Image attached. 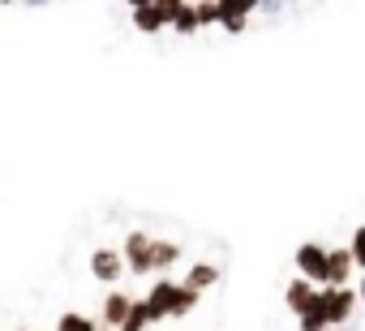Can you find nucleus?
Returning a JSON list of instances; mask_svg holds the SVG:
<instances>
[{"label": "nucleus", "mask_w": 365, "mask_h": 331, "mask_svg": "<svg viewBox=\"0 0 365 331\" xmlns=\"http://www.w3.org/2000/svg\"><path fill=\"white\" fill-rule=\"evenodd\" d=\"M297 327H301V331H327V314L314 305L309 314H301V318H297Z\"/></svg>", "instance_id": "16"}, {"label": "nucleus", "mask_w": 365, "mask_h": 331, "mask_svg": "<svg viewBox=\"0 0 365 331\" xmlns=\"http://www.w3.org/2000/svg\"><path fill=\"white\" fill-rule=\"evenodd\" d=\"M198 297H202V292H194V288H185V284L159 275L142 301H146L150 322H163V318H185V314H194V310H198Z\"/></svg>", "instance_id": "1"}, {"label": "nucleus", "mask_w": 365, "mask_h": 331, "mask_svg": "<svg viewBox=\"0 0 365 331\" xmlns=\"http://www.w3.org/2000/svg\"><path fill=\"white\" fill-rule=\"evenodd\" d=\"M129 310H133V297L129 292H108L103 297V327H116L120 331V322L129 318Z\"/></svg>", "instance_id": "9"}, {"label": "nucleus", "mask_w": 365, "mask_h": 331, "mask_svg": "<svg viewBox=\"0 0 365 331\" xmlns=\"http://www.w3.org/2000/svg\"><path fill=\"white\" fill-rule=\"evenodd\" d=\"M327 331H344V327H327Z\"/></svg>", "instance_id": "20"}, {"label": "nucleus", "mask_w": 365, "mask_h": 331, "mask_svg": "<svg viewBox=\"0 0 365 331\" xmlns=\"http://www.w3.org/2000/svg\"><path fill=\"white\" fill-rule=\"evenodd\" d=\"M348 254H352V263H356V267L365 271V224H361V228L352 233V241H348Z\"/></svg>", "instance_id": "17"}, {"label": "nucleus", "mask_w": 365, "mask_h": 331, "mask_svg": "<svg viewBox=\"0 0 365 331\" xmlns=\"http://www.w3.org/2000/svg\"><path fill=\"white\" fill-rule=\"evenodd\" d=\"M150 327V314H146V301H138L133 297V310H129V318L120 322V331H146Z\"/></svg>", "instance_id": "15"}, {"label": "nucleus", "mask_w": 365, "mask_h": 331, "mask_svg": "<svg viewBox=\"0 0 365 331\" xmlns=\"http://www.w3.org/2000/svg\"><path fill=\"white\" fill-rule=\"evenodd\" d=\"M91 275L99 280V284H116L120 275H125V258H120V250H95L91 254Z\"/></svg>", "instance_id": "6"}, {"label": "nucleus", "mask_w": 365, "mask_h": 331, "mask_svg": "<svg viewBox=\"0 0 365 331\" xmlns=\"http://www.w3.org/2000/svg\"><path fill=\"white\" fill-rule=\"evenodd\" d=\"M297 271H301V280H309L314 288H322L327 284V245H318V241H305V245H297Z\"/></svg>", "instance_id": "3"}, {"label": "nucleus", "mask_w": 365, "mask_h": 331, "mask_svg": "<svg viewBox=\"0 0 365 331\" xmlns=\"http://www.w3.org/2000/svg\"><path fill=\"white\" fill-rule=\"evenodd\" d=\"M56 331H99V327H95V318H86V314L69 310V314H61V318H56Z\"/></svg>", "instance_id": "14"}, {"label": "nucleus", "mask_w": 365, "mask_h": 331, "mask_svg": "<svg viewBox=\"0 0 365 331\" xmlns=\"http://www.w3.org/2000/svg\"><path fill=\"white\" fill-rule=\"evenodd\" d=\"M356 288H318V310L327 314V327H344L352 318Z\"/></svg>", "instance_id": "2"}, {"label": "nucleus", "mask_w": 365, "mask_h": 331, "mask_svg": "<svg viewBox=\"0 0 365 331\" xmlns=\"http://www.w3.org/2000/svg\"><path fill=\"white\" fill-rule=\"evenodd\" d=\"M356 301H365V271H361V288H356Z\"/></svg>", "instance_id": "19"}, {"label": "nucleus", "mask_w": 365, "mask_h": 331, "mask_svg": "<svg viewBox=\"0 0 365 331\" xmlns=\"http://www.w3.org/2000/svg\"><path fill=\"white\" fill-rule=\"evenodd\" d=\"M168 22H172V5H138L133 9V26L142 35H159Z\"/></svg>", "instance_id": "7"}, {"label": "nucleus", "mask_w": 365, "mask_h": 331, "mask_svg": "<svg viewBox=\"0 0 365 331\" xmlns=\"http://www.w3.org/2000/svg\"><path fill=\"white\" fill-rule=\"evenodd\" d=\"M250 14H254L250 0H245V5H241V0H228V5H220V26H224V31H232V35H241Z\"/></svg>", "instance_id": "10"}, {"label": "nucleus", "mask_w": 365, "mask_h": 331, "mask_svg": "<svg viewBox=\"0 0 365 331\" xmlns=\"http://www.w3.org/2000/svg\"><path fill=\"white\" fill-rule=\"evenodd\" d=\"M352 271H356V263H352L348 245H335V250H327V284H322V288H348Z\"/></svg>", "instance_id": "5"}, {"label": "nucleus", "mask_w": 365, "mask_h": 331, "mask_svg": "<svg viewBox=\"0 0 365 331\" xmlns=\"http://www.w3.org/2000/svg\"><path fill=\"white\" fill-rule=\"evenodd\" d=\"M284 301H288V310L301 318V314H309V310L318 305V288H314L309 280H301V275H297V280L284 288Z\"/></svg>", "instance_id": "8"}, {"label": "nucleus", "mask_w": 365, "mask_h": 331, "mask_svg": "<svg viewBox=\"0 0 365 331\" xmlns=\"http://www.w3.org/2000/svg\"><path fill=\"white\" fill-rule=\"evenodd\" d=\"M185 288H194V292H202V288H211V284H220V267L215 263H194L190 267V275L180 280Z\"/></svg>", "instance_id": "11"}, {"label": "nucleus", "mask_w": 365, "mask_h": 331, "mask_svg": "<svg viewBox=\"0 0 365 331\" xmlns=\"http://www.w3.org/2000/svg\"><path fill=\"white\" fill-rule=\"evenodd\" d=\"M176 258H180V245H176V241H159V237H155V250H150V275L168 271Z\"/></svg>", "instance_id": "12"}, {"label": "nucleus", "mask_w": 365, "mask_h": 331, "mask_svg": "<svg viewBox=\"0 0 365 331\" xmlns=\"http://www.w3.org/2000/svg\"><path fill=\"white\" fill-rule=\"evenodd\" d=\"M172 26H176V35L202 31V26H198V9H194V5H172Z\"/></svg>", "instance_id": "13"}, {"label": "nucleus", "mask_w": 365, "mask_h": 331, "mask_svg": "<svg viewBox=\"0 0 365 331\" xmlns=\"http://www.w3.org/2000/svg\"><path fill=\"white\" fill-rule=\"evenodd\" d=\"M150 250H155V237H150V233H129L125 245H120L125 271H133V275H150Z\"/></svg>", "instance_id": "4"}, {"label": "nucleus", "mask_w": 365, "mask_h": 331, "mask_svg": "<svg viewBox=\"0 0 365 331\" xmlns=\"http://www.w3.org/2000/svg\"><path fill=\"white\" fill-rule=\"evenodd\" d=\"M198 9V26H207V22H220V5H194Z\"/></svg>", "instance_id": "18"}]
</instances>
